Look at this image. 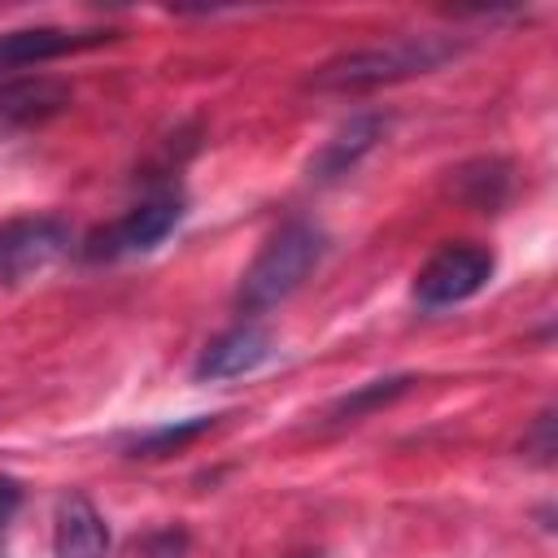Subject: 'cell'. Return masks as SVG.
<instances>
[{"label":"cell","instance_id":"obj_1","mask_svg":"<svg viewBox=\"0 0 558 558\" xmlns=\"http://www.w3.org/2000/svg\"><path fill=\"white\" fill-rule=\"evenodd\" d=\"M458 52H462V39H453V35H432V31L397 35V39L353 48V52H340V57L323 61L314 70L310 87H318V92H371V87H384V83L427 74V70L453 61Z\"/></svg>","mask_w":558,"mask_h":558},{"label":"cell","instance_id":"obj_2","mask_svg":"<svg viewBox=\"0 0 558 558\" xmlns=\"http://www.w3.org/2000/svg\"><path fill=\"white\" fill-rule=\"evenodd\" d=\"M323 253H327V235L314 222H305V218L283 222L262 244V253L253 257V266L240 275V288H235L240 314H266L279 301H288L314 275V266L323 262Z\"/></svg>","mask_w":558,"mask_h":558},{"label":"cell","instance_id":"obj_3","mask_svg":"<svg viewBox=\"0 0 558 558\" xmlns=\"http://www.w3.org/2000/svg\"><path fill=\"white\" fill-rule=\"evenodd\" d=\"M183 222V196L179 192H161L140 201L135 209H126L113 227L96 231L83 248V257L92 262H113V257H131V253H148L157 248L174 227Z\"/></svg>","mask_w":558,"mask_h":558},{"label":"cell","instance_id":"obj_4","mask_svg":"<svg viewBox=\"0 0 558 558\" xmlns=\"http://www.w3.org/2000/svg\"><path fill=\"white\" fill-rule=\"evenodd\" d=\"M493 279V253L480 244H445L418 275H414V301L423 310H445L458 301H471Z\"/></svg>","mask_w":558,"mask_h":558},{"label":"cell","instance_id":"obj_5","mask_svg":"<svg viewBox=\"0 0 558 558\" xmlns=\"http://www.w3.org/2000/svg\"><path fill=\"white\" fill-rule=\"evenodd\" d=\"M70 248V222L52 214H26L0 222V283H22L52 266Z\"/></svg>","mask_w":558,"mask_h":558},{"label":"cell","instance_id":"obj_6","mask_svg":"<svg viewBox=\"0 0 558 558\" xmlns=\"http://www.w3.org/2000/svg\"><path fill=\"white\" fill-rule=\"evenodd\" d=\"M270 353H275L270 331L244 318V323H235V327L218 331V336L201 349V357H196L192 375H196V379H235V375H248V371L266 366V362H270Z\"/></svg>","mask_w":558,"mask_h":558},{"label":"cell","instance_id":"obj_7","mask_svg":"<svg viewBox=\"0 0 558 558\" xmlns=\"http://www.w3.org/2000/svg\"><path fill=\"white\" fill-rule=\"evenodd\" d=\"M113 39V31H70V26H26V31H4L0 35V70H22V65H39L78 48H96Z\"/></svg>","mask_w":558,"mask_h":558},{"label":"cell","instance_id":"obj_8","mask_svg":"<svg viewBox=\"0 0 558 558\" xmlns=\"http://www.w3.org/2000/svg\"><path fill=\"white\" fill-rule=\"evenodd\" d=\"M52 554L57 558H109V523L83 493H65L57 501Z\"/></svg>","mask_w":558,"mask_h":558},{"label":"cell","instance_id":"obj_9","mask_svg":"<svg viewBox=\"0 0 558 558\" xmlns=\"http://www.w3.org/2000/svg\"><path fill=\"white\" fill-rule=\"evenodd\" d=\"M384 126H388V118L384 113H357V118H349L314 157H310V179H318V183H331V179H340V174H349L375 144H379V135H384Z\"/></svg>","mask_w":558,"mask_h":558},{"label":"cell","instance_id":"obj_10","mask_svg":"<svg viewBox=\"0 0 558 558\" xmlns=\"http://www.w3.org/2000/svg\"><path fill=\"white\" fill-rule=\"evenodd\" d=\"M70 105V87L57 78H13L0 87V118L9 122H44Z\"/></svg>","mask_w":558,"mask_h":558},{"label":"cell","instance_id":"obj_11","mask_svg":"<svg viewBox=\"0 0 558 558\" xmlns=\"http://www.w3.org/2000/svg\"><path fill=\"white\" fill-rule=\"evenodd\" d=\"M218 418H222V414H192V418H179V423H161V427L135 436V440L126 445V453H131V458H166V453H179L183 445H192V440H201L205 432H214Z\"/></svg>","mask_w":558,"mask_h":558},{"label":"cell","instance_id":"obj_12","mask_svg":"<svg viewBox=\"0 0 558 558\" xmlns=\"http://www.w3.org/2000/svg\"><path fill=\"white\" fill-rule=\"evenodd\" d=\"M458 196H462V201H471L475 209L493 214V209L510 196V166H506V161H497V157L462 166V170H458Z\"/></svg>","mask_w":558,"mask_h":558},{"label":"cell","instance_id":"obj_13","mask_svg":"<svg viewBox=\"0 0 558 558\" xmlns=\"http://www.w3.org/2000/svg\"><path fill=\"white\" fill-rule=\"evenodd\" d=\"M410 384H414V375H388V379H371V384L353 388L349 397H340V401L331 405V418H336V423L362 418V414H371V410H379V405L397 401L401 392H410Z\"/></svg>","mask_w":558,"mask_h":558},{"label":"cell","instance_id":"obj_14","mask_svg":"<svg viewBox=\"0 0 558 558\" xmlns=\"http://www.w3.org/2000/svg\"><path fill=\"white\" fill-rule=\"evenodd\" d=\"M532 445H536V462L549 466V462H554V410H545V414L536 418L532 440H523V449H532Z\"/></svg>","mask_w":558,"mask_h":558},{"label":"cell","instance_id":"obj_15","mask_svg":"<svg viewBox=\"0 0 558 558\" xmlns=\"http://www.w3.org/2000/svg\"><path fill=\"white\" fill-rule=\"evenodd\" d=\"M17 506H22V484L13 475H0V541H4V527L17 514Z\"/></svg>","mask_w":558,"mask_h":558}]
</instances>
